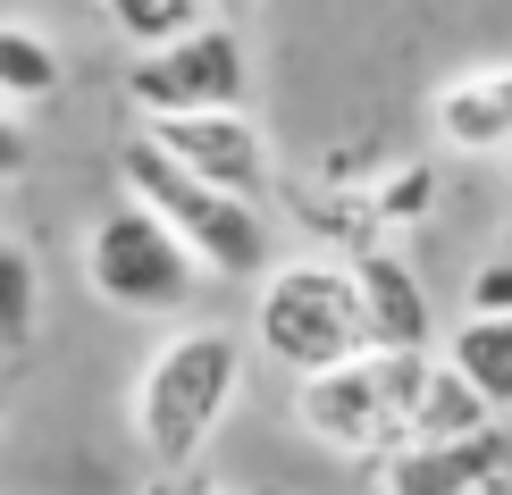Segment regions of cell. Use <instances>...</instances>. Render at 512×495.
<instances>
[{"label":"cell","instance_id":"cell-1","mask_svg":"<svg viewBox=\"0 0 512 495\" xmlns=\"http://www.w3.org/2000/svg\"><path fill=\"white\" fill-rule=\"evenodd\" d=\"M437 353H353L319 378H294V420L319 445L361 462H387L420 437V395H429Z\"/></svg>","mask_w":512,"mask_h":495},{"label":"cell","instance_id":"cell-2","mask_svg":"<svg viewBox=\"0 0 512 495\" xmlns=\"http://www.w3.org/2000/svg\"><path fill=\"white\" fill-rule=\"evenodd\" d=\"M244 386V344L227 328H177L143 361V386H135V437L160 470H185L219 437L227 403Z\"/></svg>","mask_w":512,"mask_h":495},{"label":"cell","instance_id":"cell-3","mask_svg":"<svg viewBox=\"0 0 512 495\" xmlns=\"http://www.w3.org/2000/svg\"><path fill=\"white\" fill-rule=\"evenodd\" d=\"M118 177H126V202H143L152 219L194 252L202 277H261L269 269V227H261V202H236V193L185 177L177 160H160L152 143H126L118 152Z\"/></svg>","mask_w":512,"mask_h":495},{"label":"cell","instance_id":"cell-4","mask_svg":"<svg viewBox=\"0 0 512 495\" xmlns=\"http://www.w3.org/2000/svg\"><path fill=\"white\" fill-rule=\"evenodd\" d=\"M252 344L294 378H319L336 361L370 353V328H361V294L345 261H286L261 269V303H252Z\"/></svg>","mask_w":512,"mask_h":495},{"label":"cell","instance_id":"cell-5","mask_svg":"<svg viewBox=\"0 0 512 495\" xmlns=\"http://www.w3.org/2000/svg\"><path fill=\"white\" fill-rule=\"evenodd\" d=\"M84 286H93L110 311L168 319V311L194 303L202 269H194V252H185L143 202H118V210L93 219V235H84Z\"/></svg>","mask_w":512,"mask_h":495},{"label":"cell","instance_id":"cell-6","mask_svg":"<svg viewBox=\"0 0 512 495\" xmlns=\"http://www.w3.org/2000/svg\"><path fill=\"white\" fill-rule=\"evenodd\" d=\"M252 93V59H244V34L227 17L160 42V51H135L126 68V101L143 118H185V110H244Z\"/></svg>","mask_w":512,"mask_h":495},{"label":"cell","instance_id":"cell-7","mask_svg":"<svg viewBox=\"0 0 512 495\" xmlns=\"http://www.w3.org/2000/svg\"><path fill=\"white\" fill-rule=\"evenodd\" d=\"M143 143L160 160H177L185 177L236 193V202H261L269 185V143L244 110H185V118H143Z\"/></svg>","mask_w":512,"mask_h":495},{"label":"cell","instance_id":"cell-8","mask_svg":"<svg viewBox=\"0 0 512 495\" xmlns=\"http://www.w3.org/2000/svg\"><path fill=\"white\" fill-rule=\"evenodd\" d=\"M353 269V294H361V328H370V353H429L437 344V311L429 294H420L412 261H395V252H361Z\"/></svg>","mask_w":512,"mask_h":495},{"label":"cell","instance_id":"cell-9","mask_svg":"<svg viewBox=\"0 0 512 495\" xmlns=\"http://www.w3.org/2000/svg\"><path fill=\"white\" fill-rule=\"evenodd\" d=\"M437 135L454 143V152H504L512 143V59L445 84L437 93Z\"/></svg>","mask_w":512,"mask_h":495},{"label":"cell","instance_id":"cell-10","mask_svg":"<svg viewBox=\"0 0 512 495\" xmlns=\"http://www.w3.org/2000/svg\"><path fill=\"white\" fill-rule=\"evenodd\" d=\"M496 462V437H462V445H403V454H387V495H471L487 487V470Z\"/></svg>","mask_w":512,"mask_h":495},{"label":"cell","instance_id":"cell-11","mask_svg":"<svg viewBox=\"0 0 512 495\" xmlns=\"http://www.w3.org/2000/svg\"><path fill=\"white\" fill-rule=\"evenodd\" d=\"M445 370H454L487 412H512V319L471 311L454 336H445Z\"/></svg>","mask_w":512,"mask_h":495},{"label":"cell","instance_id":"cell-12","mask_svg":"<svg viewBox=\"0 0 512 495\" xmlns=\"http://www.w3.org/2000/svg\"><path fill=\"white\" fill-rule=\"evenodd\" d=\"M59 84H68L59 51L34 26H9V17H0V93H9V101H51Z\"/></svg>","mask_w":512,"mask_h":495},{"label":"cell","instance_id":"cell-13","mask_svg":"<svg viewBox=\"0 0 512 495\" xmlns=\"http://www.w3.org/2000/svg\"><path fill=\"white\" fill-rule=\"evenodd\" d=\"M101 9H110V26L135 42V51H160V42L210 26V0H101Z\"/></svg>","mask_w":512,"mask_h":495},{"label":"cell","instance_id":"cell-14","mask_svg":"<svg viewBox=\"0 0 512 495\" xmlns=\"http://www.w3.org/2000/svg\"><path fill=\"white\" fill-rule=\"evenodd\" d=\"M42 319V277H34V252L0 235V344H26Z\"/></svg>","mask_w":512,"mask_h":495},{"label":"cell","instance_id":"cell-15","mask_svg":"<svg viewBox=\"0 0 512 495\" xmlns=\"http://www.w3.org/2000/svg\"><path fill=\"white\" fill-rule=\"evenodd\" d=\"M471 311H487V319H512V252H504V261H487V269L471 277Z\"/></svg>","mask_w":512,"mask_h":495},{"label":"cell","instance_id":"cell-16","mask_svg":"<svg viewBox=\"0 0 512 495\" xmlns=\"http://www.w3.org/2000/svg\"><path fill=\"white\" fill-rule=\"evenodd\" d=\"M26 168H34V143H26V126L0 110V185H9V177H26Z\"/></svg>","mask_w":512,"mask_h":495},{"label":"cell","instance_id":"cell-17","mask_svg":"<svg viewBox=\"0 0 512 495\" xmlns=\"http://www.w3.org/2000/svg\"><path fill=\"white\" fill-rule=\"evenodd\" d=\"M244 9H252V0H210V17H227V26H236Z\"/></svg>","mask_w":512,"mask_h":495}]
</instances>
